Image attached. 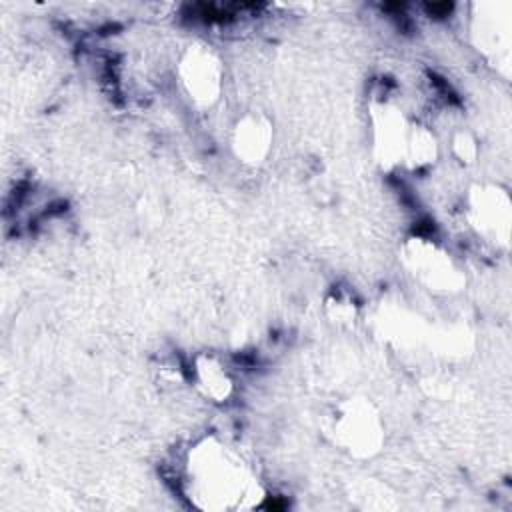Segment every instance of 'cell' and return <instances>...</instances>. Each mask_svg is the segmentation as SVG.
Masks as SVG:
<instances>
[{
  "label": "cell",
  "mask_w": 512,
  "mask_h": 512,
  "mask_svg": "<svg viewBox=\"0 0 512 512\" xmlns=\"http://www.w3.org/2000/svg\"><path fill=\"white\" fill-rule=\"evenodd\" d=\"M198 460L190 462V482L206 506L224 508L246 496V480L240 464L220 446H202Z\"/></svg>",
  "instance_id": "6da1fadb"
},
{
  "label": "cell",
  "mask_w": 512,
  "mask_h": 512,
  "mask_svg": "<svg viewBox=\"0 0 512 512\" xmlns=\"http://www.w3.org/2000/svg\"><path fill=\"white\" fill-rule=\"evenodd\" d=\"M268 140H270V130L258 118H250L242 122V126H238L236 130L238 154H242L250 162H258L262 158V154L268 148Z\"/></svg>",
  "instance_id": "277c9868"
},
{
  "label": "cell",
  "mask_w": 512,
  "mask_h": 512,
  "mask_svg": "<svg viewBox=\"0 0 512 512\" xmlns=\"http://www.w3.org/2000/svg\"><path fill=\"white\" fill-rule=\"evenodd\" d=\"M200 380L206 386L210 396H226L230 382L224 374V370L214 362V360H204V364H200Z\"/></svg>",
  "instance_id": "5b68a950"
},
{
  "label": "cell",
  "mask_w": 512,
  "mask_h": 512,
  "mask_svg": "<svg viewBox=\"0 0 512 512\" xmlns=\"http://www.w3.org/2000/svg\"><path fill=\"white\" fill-rule=\"evenodd\" d=\"M334 430L338 432L340 442L354 452H368L370 448H374V442L378 438L376 420L372 414H368V408L364 406H356L352 408V412H344L338 418Z\"/></svg>",
  "instance_id": "7a4b0ae2"
},
{
  "label": "cell",
  "mask_w": 512,
  "mask_h": 512,
  "mask_svg": "<svg viewBox=\"0 0 512 512\" xmlns=\"http://www.w3.org/2000/svg\"><path fill=\"white\" fill-rule=\"evenodd\" d=\"M184 84L198 100H210L218 88V66L210 52H194L184 62Z\"/></svg>",
  "instance_id": "3957f363"
}]
</instances>
